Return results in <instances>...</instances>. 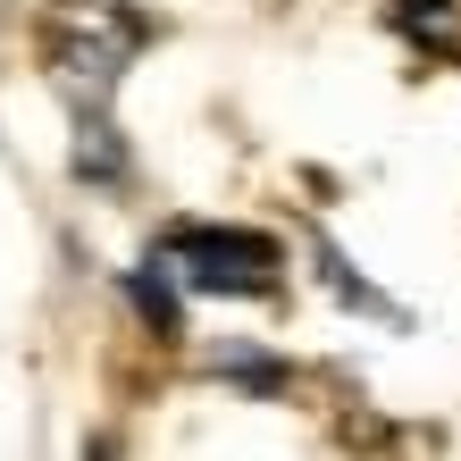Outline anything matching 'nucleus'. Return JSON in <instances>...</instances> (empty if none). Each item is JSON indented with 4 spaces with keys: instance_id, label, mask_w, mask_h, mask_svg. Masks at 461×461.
<instances>
[{
    "instance_id": "1",
    "label": "nucleus",
    "mask_w": 461,
    "mask_h": 461,
    "mask_svg": "<svg viewBox=\"0 0 461 461\" xmlns=\"http://www.w3.org/2000/svg\"><path fill=\"white\" fill-rule=\"evenodd\" d=\"M143 42H151V25L126 0H50L42 9V59L85 110L118 93V76H126V59Z\"/></svg>"
},
{
    "instance_id": "2",
    "label": "nucleus",
    "mask_w": 461,
    "mask_h": 461,
    "mask_svg": "<svg viewBox=\"0 0 461 461\" xmlns=\"http://www.w3.org/2000/svg\"><path fill=\"white\" fill-rule=\"evenodd\" d=\"M168 252L185 268V285H202V294H268L277 285V243L243 235V227H185Z\"/></svg>"
}]
</instances>
